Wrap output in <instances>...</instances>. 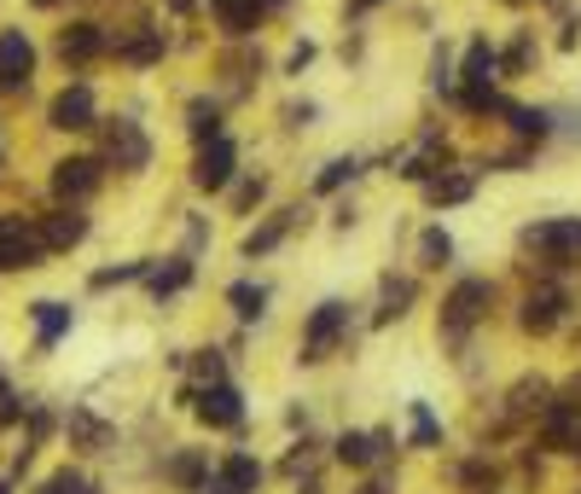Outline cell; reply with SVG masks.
Here are the masks:
<instances>
[{"label":"cell","mask_w":581,"mask_h":494,"mask_svg":"<svg viewBox=\"0 0 581 494\" xmlns=\"http://www.w3.org/2000/svg\"><path fill=\"white\" fill-rule=\"evenodd\" d=\"M111 53L129 70H151V65H163V53H169V30L140 23V30H129V36H111Z\"/></svg>","instance_id":"23"},{"label":"cell","mask_w":581,"mask_h":494,"mask_svg":"<svg viewBox=\"0 0 581 494\" xmlns=\"http://www.w3.org/2000/svg\"><path fill=\"white\" fill-rule=\"evenodd\" d=\"M30 320H36V349L47 355V349L59 344V337H70L76 308H70V303H59V297H41V303H30Z\"/></svg>","instance_id":"29"},{"label":"cell","mask_w":581,"mask_h":494,"mask_svg":"<svg viewBox=\"0 0 581 494\" xmlns=\"http://www.w3.org/2000/svg\"><path fill=\"white\" fill-rule=\"evenodd\" d=\"M355 326H361V303H349V297H320L309 315H302L297 367H325V360H338L349 344H355Z\"/></svg>","instance_id":"2"},{"label":"cell","mask_w":581,"mask_h":494,"mask_svg":"<svg viewBox=\"0 0 581 494\" xmlns=\"http://www.w3.org/2000/svg\"><path fill=\"white\" fill-rule=\"evenodd\" d=\"M36 227H41V239H47V250H76L93 233V221L82 216V204H59V210H47V216H36Z\"/></svg>","instance_id":"25"},{"label":"cell","mask_w":581,"mask_h":494,"mask_svg":"<svg viewBox=\"0 0 581 494\" xmlns=\"http://www.w3.org/2000/svg\"><path fill=\"white\" fill-rule=\"evenodd\" d=\"M338 59H343V65H361V59H367V36H361V30L343 36V41H338Z\"/></svg>","instance_id":"40"},{"label":"cell","mask_w":581,"mask_h":494,"mask_svg":"<svg viewBox=\"0 0 581 494\" xmlns=\"http://www.w3.org/2000/svg\"><path fill=\"white\" fill-rule=\"evenodd\" d=\"M210 431H239L244 425V389L233 378H216V384H192V402H187Z\"/></svg>","instance_id":"12"},{"label":"cell","mask_w":581,"mask_h":494,"mask_svg":"<svg viewBox=\"0 0 581 494\" xmlns=\"http://www.w3.org/2000/svg\"><path fill=\"white\" fill-rule=\"evenodd\" d=\"M99 128H106V158L111 169H122V175H146L151 169V158H158V146H151V135H146V122H134V117H99Z\"/></svg>","instance_id":"7"},{"label":"cell","mask_w":581,"mask_h":494,"mask_svg":"<svg viewBox=\"0 0 581 494\" xmlns=\"http://www.w3.org/2000/svg\"><path fill=\"white\" fill-rule=\"evenodd\" d=\"M361 494H390V483H384V477H372V483H367Z\"/></svg>","instance_id":"44"},{"label":"cell","mask_w":581,"mask_h":494,"mask_svg":"<svg viewBox=\"0 0 581 494\" xmlns=\"http://www.w3.org/2000/svg\"><path fill=\"white\" fill-rule=\"evenodd\" d=\"M494 303H500V285H494L489 274H460V268H453L448 292H442V303H437V337H442L448 349H465L471 337L489 326Z\"/></svg>","instance_id":"1"},{"label":"cell","mask_w":581,"mask_h":494,"mask_svg":"<svg viewBox=\"0 0 581 494\" xmlns=\"http://www.w3.org/2000/svg\"><path fill=\"white\" fill-rule=\"evenodd\" d=\"M210 239H216V227H210V221H204V216H187V250H192V256H198V250H204V245H210Z\"/></svg>","instance_id":"38"},{"label":"cell","mask_w":581,"mask_h":494,"mask_svg":"<svg viewBox=\"0 0 581 494\" xmlns=\"http://www.w3.org/2000/svg\"><path fill=\"white\" fill-rule=\"evenodd\" d=\"M314 65H320V41L314 36H297L286 47V59H280V76H286V82H297V76H309Z\"/></svg>","instance_id":"32"},{"label":"cell","mask_w":581,"mask_h":494,"mask_svg":"<svg viewBox=\"0 0 581 494\" xmlns=\"http://www.w3.org/2000/svg\"><path fill=\"white\" fill-rule=\"evenodd\" d=\"M30 7H36V12H53V7H64V0H30Z\"/></svg>","instance_id":"45"},{"label":"cell","mask_w":581,"mask_h":494,"mask_svg":"<svg viewBox=\"0 0 581 494\" xmlns=\"http://www.w3.org/2000/svg\"><path fill=\"white\" fill-rule=\"evenodd\" d=\"M76 488H82V477H76V472H59L53 483H41L36 494H76Z\"/></svg>","instance_id":"41"},{"label":"cell","mask_w":581,"mask_h":494,"mask_svg":"<svg viewBox=\"0 0 581 494\" xmlns=\"http://www.w3.org/2000/svg\"><path fill=\"white\" fill-rule=\"evenodd\" d=\"M477 192H483V169H477V164H448V169H437V175L419 187V198H424V210H431V216L465 210Z\"/></svg>","instance_id":"9"},{"label":"cell","mask_w":581,"mask_h":494,"mask_svg":"<svg viewBox=\"0 0 581 494\" xmlns=\"http://www.w3.org/2000/svg\"><path fill=\"white\" fill-rule=\"evenodd\" d=\"M372 169V158H361V151H338V158H325L309 180V198H343V192H355L361 187V175Z\"/></svg>","instance_id":"19"},{"label":"cell","mask_w":581,"mask_h":494,"mask_svg":"<svg viewBox=\"0 0 581 494\" xmlns=\"http://www.w3.org/2000/svg\"><path fill=\"white\" fill-rule=\"evenodd\" d=\"M268 204H273V175H262V169H244L227 187V216H239V221H257Z\"/></svg>","instance_id":"27"},{"label":"cell","mask_w":581,"mask_h":494,"mask_svg":"<svg viewBox=\"0 0 581 494\" xmlns=\"http://www.w3.org/2000/svg\"><path fill=\"white\" fill-rule=\"evenodd\" d=\"M244 175V146L233 135H216L204 146H192V164H187V180H192V192H204V198H227V187Z\"/></svg>","instance_id":"6"},{"label":"cell","mask_w":581,"mask_h":494,"mask_svg":"<svg viewBox=\"0 0 581 494\" xmlns=\"http://www.w3.org/2000/svg\"><path fill=\"white\" fill-rule=\"evenodd\" d=\"M320 117H325V106H320V99H309V93L280 106V128H286V135H309V128H320Z\"/></svg>","instance_id":"31"},{"label":"cell","mask_w":581,"mask_h":494,"mask_svg":"<svg viewBox=\"0 0 581 494\" xmlns=\"http://www.w3.org/2000/svg\"><path fill=\"white\" fill-rule=\"evenodd\" d=\"M413 268L419 274H453L460 268V239H453L442 221H424L419 239H413Z\"/></svg>","instance_id":"21"},{"label":"cell","mask_w":581,"mask_h":494,"mask_svg":"<svg viewBox=\"0 0 581 494\" xmlns=\"http://www.w3.org/2000/svg\"><path fill=\"white\" fill-rule=\"evenodd\" d=\"M309 221H314V198H302V204H268V210L250 221V233L239 239V263H268V256L286 250Z\"/></svg>","instance_id":"5"},{"label":"cell","mask_w":581,"mask_h":494,"mask_svg":"<svg viewBox=\"0 0 581 494\" xmlns=\"http://www.w3.org/2000/svg\"><path fill=\"white\" fill-rule=\"evenodd\" d=\"M500 41H489L483 30L460 41V88H500Z\"/></svg>","instance_id":"20"},{"label":"cell","mask_w":581,"mask_h":494,"mask_svg":"<svg viewBox=\"0 0 581 494\" xmlns=\"http://www.w3.org/2000/svg\"><path fill=\"white\" fill-rule=\"evenodd\" d=\"M408 419H413V448H437L442 442V425H437V413L424 402H408Z\"/></svg>","instance_id":"36"},{"label":"cell","mask_w":581,"mask_h":494,"mask_svg":"<svg viewBox=\"0 0 581 494\" xmlns=\"http://www.w3.org/2000/svg\"><path fill=\"white\" fill-rule=\"evenodd\" d=\"M0 494H12V488H7V483H0Z\"/></svg>","instance_id":"47"},{"label":"cell","mask_w":581,"mask_h":494,"mask_svg":"<svg viewBox=\"0 0 581 494\" xmlns=\"http://www.w3.org/2000/svg\"><path fill=\"white\" fill-rule=\"evenodd\" d=\"M378 7H395V0H349V7H343V18H367V12H378Z\"/></svg>","instance_id":"42"},{"label":"cell","mask_w":581,"mask_h":494,"mask_svg":"<svg viewBox=\"0 0 581 494\" xmlns=\"http://www.w3.org/2000/svg\"><path fill=\"white\" fill-rule=\"evenodd\" d=\"M106 158L99 151H76V158H59L53 164V198L59 204H88L99 187H106Z\"/></svg>","instance_id":"13"},{"label":"cell","mask_w":581,"mask_h":494,"mask_svg":"<svg viewBox=\"0 0 581 494\" xmlns=\"http://www.w3.org/2000/svg\"><path fill=\"white\" fill-rule=\"evenodd\" d=\"M221 303H227V315H233L239 326H262V320H268V308H273V285L244 274V279H233V285L221 292Z\"/></svg>","instance_id":"24"},{"label":"cell","mask_w":581,"mask_h":494,"mask_svg":"<svg viewBox=\"0 0 581 494\" xmlns=\"http://www.w3.org/2000/svg\"><path fill=\"white\" fill-rule=\"evenodd\" d=\"M355 221H361L355 198H349V192H343V198H332V227H338V233H349V227H355Z\"/></svg>","instance_id":"39"},{"label":"cell","mask_w":581,"mask_h":494,"mask_svg":"<svg viewBox=\"0 0 581 494\" xmlns=\"http://www.w3.org/2000/svg\"><path fill=\"white\" fill-rule=\"evenodd\" d=\"M181 122H187V140H192V146H204V140L227 135V106H221L216 93H198V99H187Z\"/></svg>","instance_id":"28"},{"label":"cell","mask_w":581,"mask_h":494,"mask_svg":"<svg viewBox=\"0 0 581 494\" xmlns=\"http://www.w3.org/2000/svg\"><path fill=\"white\" fill-rule=\"evenodd\" d=\"M163 7H169V18H192L198 7H204V0H163Z\"/></svg>","instance_id":"43"},{"label":"cell","mask_w":581,"mask_h":494,"mask_svg":"<svg viewBox=\"0 0 581 494\" xmlns=\"http://www.w3.org/2000/svg\"><path fill=\"white\" fill-rule=\"evenodd\" d=\"M575 320V292L570 279H552V274H535V285L518 297V332L523 337H552Z\"/></svg>","instance_id":"4"},{"label":"cell","mask_w":581,"mask_h":494,"mask_svg":"<svg viewBox=\"0 0 581 494\" xmlns=\"http://www.w3.org/2000/svg\"><path fill=\"white\" fill-rule=\"evenodd\" d=\"M47 128H59V135H88V128H99V93H93V82H64L53 93V106H47Z\"/></svg>","instance_id":"14"},{"label":"cell","mask_w":581,"mask_h":494,"mask_svg":"<svg viewBox=\"0 0 581 494\" xmlns=\"http://www.w3.org/2000/svg\"><path fill=\"white\" fill-rule=\"evenodd\" d=\"M257 483H262V460L257 454H244V448H233L216 472L204 477V488L198 494H257Z\"/></svg>","instance_id":"22"},{"label":"cell","mask_w":581,"mask_h":494,"mask_svg":"<svg viewBox=\"0 0 581 494\" xmlns=\"http://www.w3.org/2000/svg\"><path fill=\"white\" fill-rule=\"evenodd\" d=\"M518 250L535 263V274L570 279L581 274V216H535L518 227Z\"/></svg>","instance_id":"3"},{"label":"cell","mask_w":581,"mask_h":494,"mask_svg":"<svg viewBox=\"0 0 581 494\" xmlns=\"http://www.w3.org/2000/svg\"><path fill=\"white\" fill-rule=\"evenodd\" d=\"M552 41H559V53H575V47H581V18L570 7H559V36H552Z\"/></svg>","instance_id":"37"},{"label":"cell","mask_w":581,"mask_h":494,"mask_svg":"<svg viewBox=\"0 0 581 494\" xmlns=\"http://www.w3.org/2000/svg\"><path fill=\"white\" fill-rule=\"evenodd\" d=\"M221 41H257L273 18V0H204Z\"/></svg>","instance_id":"15"},{"label":"cell","mask_w":581,"mask_h":494,"mask_svg":"<svg viewBox=\"0 0 581 494\" xmlns=\"http://www.w3.org/2000/svg\"><path fill=\"white\" fill-rule=\"evenodd\" d=\"M0 169H7V151H0Z\"/></svg>","instance_id":"46"},{"label":"cell","mask_w":581,"mask_h":494,"mask_svg":"<svg viewBox=\"0 0 581 494\" xmlns=\"http://www.w3.org/2000/svg\"><path fill=\"white\" fill-rule=\"evenodd\" d=\"M36 76V41L23 23H7L0 30V93H23Z\"/></svg>","instance_id":"16"},{"label":"cell","mask_w":581,"mask_h":494,"mask_svg":"<svg viewBox=\"0 0 581 494\" xmlns=\"http://www.w3.org/2000/svg\"><path fill=\"white\" fill-rule=\"evenodd\" d=\"M169 477L181 483V488H204V477H210V460L198 454V448H187V454H174V465H169Z\"/></svg>","instance_id":"34"},{"label":"cell","mask_w":581,"mask_h":494,"mask_svg":"<svg viewBox=\"0 0 581 494\" xmlns=\"http://www.w3.org/2000/svg\"><path fill=\"white\" fill-rule=\"evenodd\" d=\"M424 88H431L437 99H448L453 88H460V41H437L431 47V65H424Z\"/></svg>","instance_id":"30"},{"label":"cell","mask_w":581,"mask_h":494,"mask_svg":"<svg viewBox=\"0 0 581 494\" xmlns=\"http://www.w3.org/2000/svg\"><path fill=\"white\" fill-rule=\"evenodd\" d=\"M146 268H151V256H134V263H117V268H99L88 285L93 292H111V285H140L146 279Z\"/></svg>","instance_id":"33"},{"label":"cell","mask_w":581,"mask_h":494,"mask_svg":"<svg viewBox=\"0 0 581 494\" xmlns=\"http://www.w3.org/2000/svg\"><path fill=\"white\" fill-rule=\"evenodd\" d=\"M59 59L76 65V70L111 59V30H106V23H93V18H70L59 30Z\"/></svg>","instance_id":"17"},{"label":"cell","mask_w":581,"mask_h":494,"mask_svg":"<svg viewBox=\"0 0 581 494\" xmlns=\"http://www.w3.org/2000/svg\"><path fill=\"white\" fill-rule=\"evenodd\" d=\"M47 239H41V227L36 221H23V216H7L0 210V274H23V268H41L47 263Z\"/></svg>","instance_id":"10"},{"label":"cell","mask_w":581,"mask_h":494,"mask_svg":"<svg viewBox=\"0 0 581 494\" xmlns=\"http://www.w3.org/2000/svg\"><path fill=\"white\" fill-rule=\"evenodd\" d=\"M535 65H541V36H535V23H518V30L500 41V76L523 82V76H535Z\"/></svg>","instance_id":"26"},{"label":"cell","mask_w":581,"mask_h":494,"mask_svg":"<svg viewBox=\"0 0 581 494\" xmlns=\"http://www.w3.org/2000/svg\"><path fill=\"white\" fill-rule=\"evenodd\" d=\"M187 367H192L198 384H216V378H227V349H216V344H210V349H192Z\"/></svg>","instance_id":"35"},{"label":"cell","mask_w":581,"mask_h":494,"mask_svg":"<svg viewBox=\"0 0 581 494\" xmlns=\"http://www.w3.org/2000/svg\"><path fill=\"white\" fill-rule=\"evenodd\" d=\"M146 292L158 297V303H169V297H181V292H192L198 285V256L192 250H174V256H151V268H146Z\"/></svg>","instance_id":"18"},{"label":"cell","mask_w":581,"mask_h":494,"mask_svg":"<svg viewBox=\"0 0 581 494\" xmlns=\"http://www.w3.org/2000/svg\"><path fill=\"white\" fill-rule=\"evenodd\" d=\"M419 279H424L419 268H384V274H378V297H372L367 326L384 332V326H401V320H408L413 308H419V292H424Z\"/></svg>","instance_id":"8"},{"label":"cell","mask_w":581,"mask_h":494,"mask_svg":"<svg viewBox=\"0 0 581 494\" xmlns=\"http://www.w3.org/2000/svg\"><path fill=\"white\" fill-rule=\"evenodd\" d=\"M500 128L518 140V146H552L559 140V106H529V99H512L507 93V106H500Z\"/></svg>","instance_id":"11"}]
</instances>
